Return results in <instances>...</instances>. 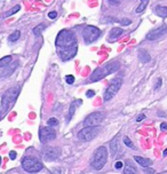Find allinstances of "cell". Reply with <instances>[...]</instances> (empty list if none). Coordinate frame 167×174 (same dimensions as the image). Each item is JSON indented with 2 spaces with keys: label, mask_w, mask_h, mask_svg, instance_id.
<instances>
[{
  "label": "cell",
  "mask_w": 167,
  "mask_h": 174,
  "mask_svg": "<svg viewBox=\"0 0 167 174\" xmlns=\"http://www.w3.org/2000/svg\"><path fill=\"white\" fill-rule=\"evenodd\" d=\"M110 5L112 6H118V5H120V0H108Z\"/></svg>",
  "instance_id": "f546056e"
},
{
  "label": "cell",
  "mask_w": 167,
  "mask_h": 174,
  "mask_svg": "<svg viewBox=\"0 0 167 174\" xmlns=\"http://www.w3.org/2000/svg\"><path fill=\"white\" fill-rule=\"evenodd\" d=\"M121 85H123V79H121L120 77L114 78V79L111 80L110 85L108 86V88L105 90V92H104L103 100L104 101H110L111 99H112V97H114V95L119 92Z\"/></svg>",
  "instance_id": "8992f818"
},
{
  "label": "cell",
  "mask_w": 167,
  "mask_h": 174,
  "mask_svg": "<svg viewBox=\"0 0 167 174\" xmlns=\"http://www.w3.org/2000/svg\"><path fill=\"white\" fill-rule=\"evenodd\" d=\"M160 86H161V79L159 78V79H158V83L156 84V86H154V90H159V88H160Z\"/></svg>",
  "instance_id": "836d02e7"
},
{
  "label": "cell",
  "mask_w": 167,
  "mask_h": 174,
  "mask_svg": "<svg viewBox=\"0 0 167 174\" xmlns=\"http://www.w3.org/2000/svg\"><path fill=\"white\" fill-rule=\"evenodd\" d=\"M17 157V154H16V151H10L9 152V158L12 159V161H15Z\"/></svg>",
  "instance_id": "4dcf8cb0"
},
{
  "label": "cell",
  "mask_w": 167,
  "mask_h": 174,
  "mask_svg": "<svg viewBox=\"0 0 167 174\" xmlns=\"http://www.w3.org/2000/svg\"><path fill=\"white\" fill-rule=\"evenodd\" d=\"M123 166H124L123 161H118L117 163H116V165H114V168H116V170H121V168H123Z\"/></svg>",
  "instance_id": "f1b7e54d"
},
{
  "label": "cell",
  "mask_w": 167,
  "mask_h": 174,
  "mask_svg": "<svg viewBox=\"0 0 167 174\" xmlns=\"http://www.w3.org/2000/svg\"><path fill=\"white\" fill-rule=\"evenodd\" d=\"M110 151H111V155L114 156V155L117 154L118 151V142H117V137H114V140L110 142Z\"/></svg>",
  "instance_id": "e0dca14e"
},
{
  "label": "cell",
  "mask_w": 167,
  "mask_h": 174,
  "mask_svg": "<svg viewBox=\"0 0 167 174\" xmlns=\"http://www.w3.org/2000/svg\"><path fill=\"white\" fill-rule=\"evenodd\" d=\"M154 10L158 16L163 17V18L167 17V7L166 6H157V7H154Z\"/></svg>",
  "instance_id": "5bb4252c"
},
{
  "label": "cell",
  "mask_w": 167,
  "mask_h": 174,
  "mask_svg": "<svg viewBox=\"0 0 167 174\" xmlns=\"http://www.w3.org/2000/svg\"><path fill=\"white\" fill-rule=\"evenodd\" d=\"M124 173L125 174H136L137 171H136V168L134 167L133 165H130L129 163H127L126 166H125Z\"/></svg>",
  "instance_id": "ffe728a7"
},
{
  "label": "cell",
  "mask_w": 167,
  "mask_h": 174,
  "mask_svg": "<svg viewBox=\"0 0 167 174\" xmlns=\"http://www.w3.org/2000/svg\"><path fill=\"white\" fill-rule=\"evenodd\" d=\"M123 29L121 28H114L112 30L110 31V34H109V38L110 39H117L118 37H120L123 34Z\"/></svg>",
  "instance_id": "2e32d148"
},
{
  "label": "cell",
  "mask_w": 167,
  "mask_h": 174,
  "mask_svg": "<svg viewBox=\"0 0 167 174\" xmlns=\"http://www.w3.org/2000/svg\"><path fill=\"white\" fill-rule=\"evenodd\" d=\"M108 161V150L105 147L97 148L96 151L94 152L93 158H92V166H93L96 171H100L104 167V165Z\"/></svg>",
  "instance_id": "277c9868"
},
{
  "label": "cell",
  "mask_w": 167,
  "mask_h": 174,
  "mask_svg": "<svg viewBox=\"0 0 167 174\" xmlns=\"http://www.w3.org/2000/svg\"><path fill=\"white\" fill-rule=\"evenodd\" d=\"M124 143H125V146H127V147H129L130 149H135V147H134L133 142H132V141H130L127 136L124 137Z\"/></svg>",
  "instance_id": "484cf974"
},
{
  "label": "cell",
  "mask_w": 167,
  "mask_h": 174,
  "mask_svg": "<svg viewBox=\"0 0 167 174\" xmlns=\"http://www.w3.org/2000/svg\"><path fill=\"white\" fill-rule=\"evenodd\" d=\"M139 59H140L142 62H149V61H150V55L148 54V52L142 49L139 52Z\"/></svg>",
  "instance_id": "ac0fdd59"
},
{
  "label": "cell",
  "mask_w": 167,
  "mask_h": 174,
  "mask_svg": "<svg viewBox=\"0 0 167 174\" xmlns=\"http://www.w3.org/2000/svg\"><path fill=\"white\" fill-rule=\"evenodd\" d=\"M56 16H57V13L55 12V10H53V12H49V14H48V17H49V18H52V20L56 18Z\"/></svg>",
  "instance_id": "1f68e13d"
},
{
  "label": "cell",
  "mask_w": 167,
  "mask_h": 174,
  "mask_svg": "<svg viewBox=\"0 0 167 174\" xmlns=\"http://www.w3.org/2000/svg\"><path fill=\"white\" fill-rule=\"evenodd\" d=\"M134 159H135V161H136L139 165H141L142 167H149L150 165H152V161L147 159V158H144V157H141V156H135Z\"/></svg>",
  "instance_id": "4fadbf2b"
},
{
  "label": "cell",
  "mask_w": 167,
  "mask_h": 174,
  "mask_svg": "<svg viewBox=\"0 0 167 174\" xmlns=\"http://www.w3.org/2000/svg\"><path fill=\"white\" fill-rule=\"evenodd\" d=\"M0 164H1V157H0Z\"/></svg>",
  "instance_id": "ab89813d"
},
{
  "label": "cell",
  "mask_w": 167,
  "mask_h": 174,
  "mask_svg": "<svg viewBox=\"0 0 167 174\" xmlns=\"http://www.w3.org/2000/svg\"><path fill=\"white\" fill-rule=\"evenodd\" d=\"M130 23H132V22H130V20H128V18H123V20H119V24H120V25H124V27L129 25Z\"/></svg>",
  "instance_id": "83f0119b"
},
{
  "label": "cell",
  "mask_w": 167,
  "mask_h": 174,
  "mask_svg": "<svg viewBox=\"0 0 167 174\" xmlns=\"http://www.w3.org/2000/svg\"><path fill=\"white\" fill-rule=\"evenodd\" d=\"M103 120H104L103 112H93V114L88 115L85 118L84 125L85 126H99L100 124H102Z\"/></svg>",
  "instance_id": "9c48e42d"
},
{
  "label": "cell",
  "mask_w": 167,
  "mask_h": 174,
  "mask_svg": "<svg viewBox=\"0 0 167 174\" xmlns=\"http://www.w3.org/2000/svg\"><path fill=\"white\" fill-rule=\"evenodd\" d=\"M18 94H20V87L18 86L12 87V88H9V90H7L5 92V94L1 97V108H3V111H7L15 103Z\"/></svg>",
  "instance_id": "3957f363"
},
{
  "label": "cell",
  "mask_w": 167,
  "mask_h": 174,
  "mask_svg": "<svg viewBox=\"0 0 167 174\" xmlns=\"http://www.w3.org/2000/svg\"><path fill=\"white\" fill-rule=\"evenodd\" d=\"M55 45L57 48V54L62 61L71 60L77 54V37L72 31L62 30L58 32Z\"/></svg>",
  "instance_id": "6da1fadb"
},
{
  "label": "cell",
  "mask_w": 167,
  "mask_h": 174,
  "mask_svg": "<svg viewBox=\"0 0 167 174\" xmlns=\"http://www.w3.org/2000/svg\"><path fill=\"white\" fill-rule=\"evenodd\" d=\"M144 172H145V173H154V171L152 170V168H147Z\"/></svg>",
  "instance_id": "8d00e7d4"
},
{
  "label": "cell",
  "mask_w": 167,
  "mask_h": 174,
  "mask_svg": "<svg viewBox=\"0 0 167 174\" xmlns=\"http://www.w3.org/2000/svg\"><path fill=\"white\" fill-rule=\"evenodd\" d=\"M163 155H164V156H167V149H166V150H164V154H163Z\"/></svg>",
  "instance_id": "74e56055"
},
{
  "label": "cell",
  "mask_w": 167,
  "mask_h": 174,
  "mask_svg": "<svg viewBox=\"0 0 167 174\" xmlns=\"http://www.w3.org/2000/svg\"><path fill=\"white\" fill-rule=\"evenodd\" d=\"M99 132H100L99 126H85L83 130L78 132V139L80 141H84V142H88V141L95 139Z\"/></svg>",
  "instance_id": "52a82bcc"
},
{
  "label": "cell",
  "mask_w": 167,
  "mask_h": 174,
  "mask_svg": "<svg viewBox=\"0 0 167 174\" xmlns=\"http://www.w3.org/2000/svg\"><path fill=\"white\" fill-rule=\"evenodd\" d=\"M43 29H45V25H43V24H40L39 27H36L33 29V34H34V36H39Z\"/></svg>",
  "instance_id": "d4e9b609"
},
{
  "label": "cell",
  "mask_w": 167,
  "mask_h": 174,
  "mask_svg": "<svg viewBox=\"0 0 167 174\" xmlns=\"http://www.w3.org/2000/svg\"><path fill=\"white\" fill-rule=\"evenodd\" d=\"M166 33H167V25H163V27L158 28L156 30L149 32V33L147 34V39L148 40H157V39L161 38Z\"/></svg>",
  "instance_id": "8fae6325"
},
{
  "label": "cell",
  "mask_w": 167,
  "mask_h": 174,
  "mask_svg": "<svg viewBox=\"0 0 167 174\" xmlns=\"http://www.w3.org/2000/svg\"><path fill=\"white\" fill-rule=\"evenodd\" d=\"M119 68H120V64H119V62H117V61L109 62V63H107L105 65L99 68V69H96V70L94 71L93 74H90L89 81L92 83V81L101 80V79H103L104 77H107L109 74L116 72Z\"/></svg>",
  "instance_id": "7a4b0ae2"
},
{
  "label": "cell",
  "mask_w": 167,
  "mask_h": 174,
  "mask_svg": "<svg viewBox=\"0 0 167 174\" xmlns=\"http://www.w3.org/2000/svg\"><path fill=\"white\" fill-rule=\"evenodd\" d=\"M20 36H21V32H20V31H18V30L14 31L13 33L10 34L9 37H8V40H9L10 43H15V41L18 40V38H20Z\"/></svg>",
  "instance_id": "603a6c76"
},
{
  "label": "cell",
  "mask_w": 167,
  "mask_h": 174,
  "mask_svg": "<svg viewBox=\"0 0 167 174\" xmlns=\"http://www.w3.org/2000/svg\"><path fill=\"white\" fill-rule=\"evenodd\" d=\"M60 156V149L58 148H54V147H48L45 150V157L46 159H48L49 161H55L56 158H58Z\"/></svg>",
  "instance_id": "7c38bea8"
},
{
  "label": "cell",
  "mask_w": 167,
  "mask_h": 174,
  "mask_svg": "<svg viewBox=\"0 0 167 174\" xmlns=\"http://www.w3.org/2000/svg\"><path fill=\"white\" fill-rule=\"evenodd\" d=\"M22 167L28 173H37V172H40L43 170V165L40 161H38L37 158L27 156L22 161Z\"/></svg>",
  "instance_id": "5b68a950"
},
{
  "label": "cell",
  "mask_w": 167,
  "mask_h": 174,
  "mask_svg": "<svg viewBox=\"0 0 167 174\" xmlns=\"http://www.w3.org/2000/svg\"><path fill=\"white\" fill-rule=\"evenodd\" d=\"M1 118H3V114L0 112V120H1Z\"/></svg>",
  "instance_id": "f35d334b"
},
{
  "label": "cell",
  "mask_w": 167,
  "mask_h": 174,
  "mask_svg": "<svg viewBox=\"0 0 167 174\" xmlns=\"http://www.w3.org/2000/svg\"><path fill=\"white\" fill-rule=\"evenodd\" d=\"M160 130H167V123H163V124L160 125Z\"/></svg>",
  "instance_id": "d590c367"
},
{
  "label": "cell",
  "mask_w": 167,
  "mask_h": 174,
  "mask_svg": "<svg viewBox=\"0 0 167 174\" xmlns=\"http://www.w3.org/2000/svg\"><path fill=\"white\" fill-rule=\"evenodd\" d=\"M56 137V133L55 130H53V127H50L47 125L46 127H41L40 132H39V139H40V142L43 143H46L48 141H52Z\"/></svg>",
  "instance_id": "30bf717a"
},
{
  "label": "cell",
  "mask_w": 167,
  "mask_h": 174,
  "mask_svg": "<svg viewBox=\"0 0 167 174\" xmlns=\"http://www.w3.org/2000/svg\"><path fill=\"white\" fill-rule=\"evenodd\" d=\"M94 95H95V92H94V90H87L86 92V96L87 97H93Z\"/></svg>",
  "instance_id": "d6a6232c"
},
{
  "label": "cell",
  "mask_w": 167,
  "mask_h": 174,
  "mask_svg": "<svg viewBox=\"0 0 167 174\" xmlns=\"http://www.w3.org/2000/svg\"><path fill=\"white\" fill-rule=\"evenodd\" d=\"M79 103H81L80 100L74 101V102H72V103H71L70 109H69V116H68V121H70L71 118L73 117L74 112H76V109H77V104H79Z\"/></svg>",
  "instance_id": "9a60e30c"
},
{
  "label": "cell",
  "mask_w": 167,
  "mask_h": 174,
  "mask_svg": "<svg viewBox=\"0 0 167 174\" xmlns=\"http://www.w3.org/2000/svg\"><path fill=\"white\" fill-rule=\"evenodd\" d=\"M148 3H149V0H141L140 5H139V7H137L136 9H135V12H136L137 14H141L142 12H144V9L147 8Z\"/></svg>",
  "instance_id": "d6986e66"
},
{
  "label": "cell",
  "mask_w": 167,
  "mask_h": 174,
  "mask_svg": "<svg viewBox=\"0 0 167 174\" xmlns=\"http://www.w3.org/2000/svg\"><path fill=\"white\" fill-rule=\"evenodd\" d=\"M47 125L50 126V127H55L58 125V120H57L56 118H49L48 120H47Z\"/></svg>",
  "instance_id": "cb8c5ba5"
},
{
  "label": "cell",
  "mask_w": 167,
  "mask_h": 174,
  "mask_svg": "<svg viewBox=\"0 0 167 174\" xmlns=\"http://www.w3.org/2000/svg\"><path fill=\"white\" fill-rule=\"evenodd\" d=\"M144 118H145V116H144V115H141V116H139V117L136 118V121H137V123H140V121L143 120Z\"/></svg>",
  "instance_id": "e575fe53"
},
{
  "label": "cell",
  "mask_w": 167,
  "mask_h": 174,
  "mask_svg": "<svg viewBox=\"0 0 167 174\" xmlns=\"http://www.w3.org/2000/svg\"><path fill=\"white\" fill-rule=\"evenodd\" d=\"M21 9V6L20 5H16L15 7H13L10 10H8V12H6V13L3 14V17H8V16H12V15H14L15 13H17L18 10Z\"/></svg>",
  "instance_id": "7402d4cb"
},
{
  "label": "cell",
  "mask_w": 167,
  "mask_h": 174,
  "mask_svg": "<svg viewBox=\"0 0 167 174\" xmlns=\"http://www.w3.org/2000/svg\"><path fill=\"white\" fill-rule=\"evenodd\" d=\"M74 77L72 76V74H68V76H65V81H67V84L69 85H72L74 83Z\"/></svg>",
  "instance_id": "4316f807"
},
{
  "label": "cell",
  "mask_w": 167,
  "mask_h": 174,
  "mask_svg": "<svg viewBox=\"0 0 167 174\" xmlns=\"http://www.w3.org/2000/svg\"><path fill=\"white\" fill-rule=\"evenodd\" d=\"M12 60H13V57L12 56H5L3 59H1V60H0V69H3V68H5L6 65H8V64L12 62Z\"/></svg>",
  "instance_id": "44dd1931"
},
{
  "label": "cell",
  "mask_w": 167,
  "mask_h": 174,
  "mask_svg": "<svg viewBox=\"0 0 167 174\" xmlns=\"http://www.w3.org/2000/svg\"><path fill=\"white\" fill-rule=\"evenodd\" d=\"M101 36V31L99 28L93 25H87L83 30V37L86 44H92L96 41Z\"/></svg>",
  "instance_id": "ba28073f"
}]
</instances>
